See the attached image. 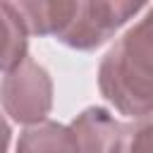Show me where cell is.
Returning a JSON list of instances; mask_svg holds the SVG:
<instances>
[{
	"label": "cell",
	"instance_id": "1",
	"mask_svg": "<svg viewBox=\"0 0 153 153\" xmlns=\"http://www.w3.org/2000/svg\"><path fill=\"white\" fill-rule=\"evenodd\" d=\"M100 88L127 115L153 110V7L105 55Z\"/></svg>",
	"mask_w": 153,
	"mask_h": 153
},
{
	"label": "cell",
	"instance_id": "2",
	"mask_svg": "<svg viewBox=\"0 0 153 153\" xmlns=\"http://www.w3.org/2000/svg\"><path fill=\"white\" fill-rule=\"evenodd\" d=\"M141 10L143 5L139 2H76L69 24L57 38L74 48H93Z\"/></svg>",
	"mask_w": 153,
	"mask_h": 153
},
{
	"label": "cell",
	"instance_id": "3",
	"mask_svg": "<svg viewBox=\"0 0 153 153\" xmlns=\"http://www.w3.org/2000/svg\"><path fill=\"white\" fill-rule=\"evenodd\" d=\"M2 100L14 120L29 122L43 117L50 105V84L45 72L24 57L2 84Z\"/></svg>",
	"mask_w": 153,
	"mask_h": 153
},
{
	"label": "cell",
	"instance_id": "4",
	"mask_svg": "<svg viewBox=\"0 0 153 153\" xmlns=\"http://www.w3.org/2000/svg\"><path fill=\"white\" fill-rule=\"evenodd\" d=\"M72 134L74 153H110L120 127L108 117L105 110H86L76 122Z\"/></svg>",
	"mask_w": 153,
	"mask_h": 153
},
{
	"label": "cell",
	"instance_id": "5",
	"mask_svg": "<svg viewBox=\"0 0 153 153\" xmlns=\"http://www.w3.org/2000/svg\"><path fill=\"white\" fill-rule=\"evenodd\" d=\"M24 24L10 2H0V69L17 67L26 55Z\"/></svg>",
	"mask_w": 153,
	"mask_h": 153
},
{
	"label": "cell",
	"instance_id": "6",
	"mask_svg": "<svg viewBox=\"0 0 153 153\" xmlns=\"http://www.w3.org/2000/svg\"><path fill=\"white\" fill-rule=\"evenodd\" d=\"M17 153H74L72 134L53 122H45L24 131Z\"/></svg>",
	"mask_w": 153,
	"mask_h": 153
},
{
	"label": "cell",
	"instance_id": "7",
	"mask_svg": "<svg viewBox=\"0 0 153 153\" xmlns=\"http://www.w3.org/2000/svg\"><path fill=\"white\" fill-rule=\"evenodd\" d=\"M110 153H153V115L122 129Z\"/></svg>",
	"mask_w": 153,
	"mask_h": 153
},
{
	"label": "cell",
	"instance_id": "8",
	"mask_svg": "<svg viewBox=\"0 0 153 153\" xmlns=\"http://www.w3.org/2000/svg\"><path fill=\"white\" fill-rule=\"evenodd\" d=\"M7 141H10V129H7V124H5L2 117H0V153H5Z\"/></svg>",
	"mask_w": 153,
	"mask_h": 153
}]
</instances>
